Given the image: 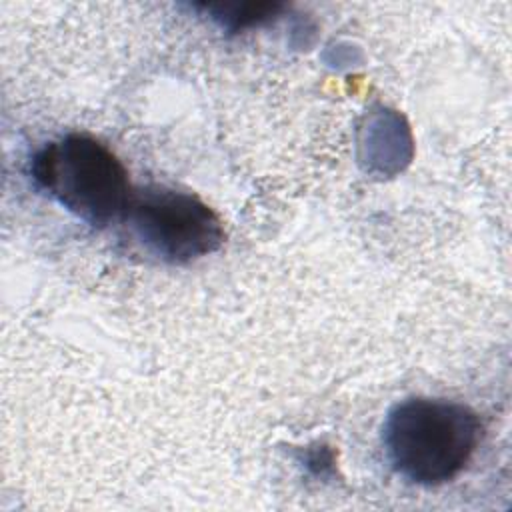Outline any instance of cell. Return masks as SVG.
Here are the masks:
<instances>
[{
    "instance_id": "obj_2",
    "label": "cell",
    "mask_w": 512,
    "mask_h": 512,
    "mask_svg": "<svg viewBox=\"0 0 512 512\" xmlns=\"http://www.w3.org/2000/svg\"><path fill=\"white\" fill-rule=\"evenodd\" d=\"M30 172L58 206L96 228L122 220L134 192L122 160L88 134L48 142L34 154Z\"/></svg>"
},
{
    "instance_id": "obj_3",
    "label": "cell",
    "mask_w": 512,
    "mask_h": 512,
    "mask_svg": "<svg viewBox=\"0 0 512 512\" xmlns=\"http://www.w3.org/2000/svg\"><path fill=\"white\" fill-rule=\"evenodd\" d=\"M122 222L148 254L168 264L204 258L226 238L220 216L204 200L164 186L134 190Z\"/></svg>"
},
{
    "instance_id": "obj_1",
    "label": "cell",
    "mask_w": 512,
    "mask_h": 512,
    "mask_svg": "<svg viewBox=\"0 0 512 512\" xmlns=\"http://www.w3.org/2000/svg\"><path fill=\"white\" fill-rule=\"evenodd\" d=\"M482 438L478 414L452 400L406 398L384 420V452L398 476L418 486H442L472 460Z\"/></svg>"
},
{
    "instance_id": "obj_4",
    "label": "cell",
    "mask_w": 512,
    "mask_h": 512,
    "mask_svg": "<svg viewBox=\"0 0 512 512\" xmlns=\"http://www.w3.org/2000/svg\"><path fill=\"white\" fill-rule=\"evenodd\" d=\"M214 10H220L224 16L216 18L222 26L230 30H242L246 26H254L262 20H268L270 14L280 10V4L272 2H246V4H230V6H212Z\"/></svg>"
}]
</instances>
